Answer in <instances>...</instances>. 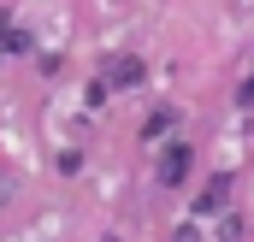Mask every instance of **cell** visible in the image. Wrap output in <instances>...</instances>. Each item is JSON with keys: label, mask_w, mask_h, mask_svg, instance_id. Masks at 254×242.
I'll return each mask as SVG.
<instances>
[{"label": "cell", "mask_w": 254, "mask_h": 242, "mask_svg": "<svg viewBox=\"0 0 254 242\" xmlns=\"http://www.w3.org/2000/svg\"><path fill=\"white\" fill-rule=\"evenodd\" d=\"M184 172H190V154H184V148H172V154H166V172H160V178H166V183H178Z\"/></svg>", "instance_id": "1"}]
</instances>
